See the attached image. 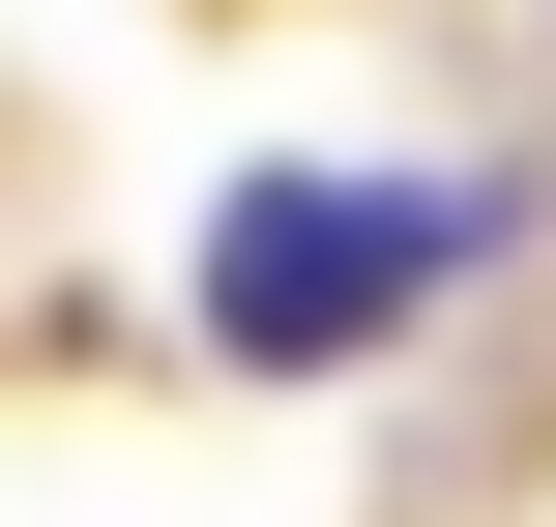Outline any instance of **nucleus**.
Wrapping results in <instances>:
<instances>
[{"label": "nucleus", "mask_w": 556, "mask_h": 527, "mask_svg": "<svg viewBox=\"0 0 556 527\" xmlns=\"http://www.w3.org/2000/svg\"><path fill=\"white\" fill-rule=\"evenodd\" d=\"M498 264V176H235L205 205V352L235 381H352L381 323H440Z\"/></svg>", "instance_id": "f257e3e1"}]
</instances>
